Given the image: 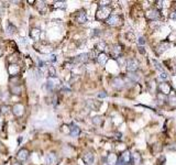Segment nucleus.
Returning <instances> with one entry per match:
<instances>
[{
  "label": "nucleus",
  "mask_w": 176,
  "mask_h": 165,
  "mask_svg": "<svg viewBox=\"0 0 176 165\" xmlns=\"http://www.w3.org/2000/svg\"><path fill=\"white\" fill-rule=\"evenodd\" d=\"M56 155L54 153H49L46 154V156H45V163L46 165H54L56 163Z\"/></svg>",
  "instance_id": "nucleus-16"
},
{
  "label": "nucleus",
  "mask_w": 176,
  "mask_h": 165,
  "mask_svg": "<svg viewBox=\"0 0 176 165\" xmlns=\"http://www.w3.org/2000/svg\"><path fill=\"white\" fill-rule=\"evenodd\" d=\"M121 52H122V47H121L120 44H113L110 49V55L112 58H116L118 60L119 56L121 55Z\"/></svg>",
  "instance_id": "nucleus-5"
},
{
  "label": "nucleus",
  "mask_w": 176,
  "mask_h": 165,
  "mask_svg": "<svg viewBox=\"0 0 176 165\" xmlns=\"http://www.w3.org/2000/svg\"><path fill=\"white\" fill-rule=\"evenodd\" d=\"M12 165H22L21 163H19V162H16V163H13Z\"/></svg>",
  "instance_id": "nucleus-40"
},
{
  "label": "nucleus",
  "mask_w": 176,
  "mask_h": 165,
  "mask_svg": "<svg viewBox=\"0 0 176 165\" xmlns=\"http://www.w3.org/2000/svg\"><path fill=\"white\" fill-rule=\"evenodd\" d=\"M139 43H140V44H144V43H145V41H144V38H142V36H141V38H139Z\"/></svg>",
  "instance_id": "nucleus-38"
},
{
  "label": "nucleus",
  "mask_w": 176,
  "mask_h": 165,
  "mask_svg": "<svg viewBox=\"0 0 176 165\" xmlns=\"http://www.w3.org/2000/svg\"><path fill=\"white\" fill-rule=\"evenodd\" d=\"M2 54H3V51H2V49H1V47H0V57H1V56H2Z\"/></svg>",
  "instance_id": "nucleus-39"
},
{
  "label": "nucleus",
  "mask_w": 176,
  "mask_h": 165,
  "mask_svg": "<svg viewBox=\"0 0 176 165\" xmlns=\"http://www.w3.org/2000/svg\"><path fill=\"white\" fill-rule=\"evenodd\" d=\"M88 60H89V54L88 53H82V54H79L78 56H76L73 62H74V64H85V63H87Z\"/></svg>",
  "instance_id": "nucleus-10"
},
{
  "label": "nucleus",
  "mask_w": 176,
  "mask_h": 165,
  "mask_svg": "<svg viewBox=\"0 0 176 165\" xmlns=\"http://www.w3.org/2000/svg\"><path fill=\"white\" fill-rule=\"evenodd\" d=\"M159 79H161V80H166V79H167V74H166V73H162V74L160 75Z\"/></svg>",
  "instance_id": "nucleus-33"
},
{
  "label": "nucleus",
  "mask_w": 176,
  "mask_h": 165,
  "mask_svg": "<svg viewBox=\"0 0 176 165\" xmlns=\"http://www.w3.org/2000/svg\"><path fill=\"white\" fill-rule=\"evenodd\" d=\"M121 22H122V19L118 14H110L109 18L106 20V23L108 25H111V27H118L121 24Z\"/></svg>",
  "instance_id": "nucleus-3"
},
{
  "label": "nucleus",
  "mask_w": 176,
  "mask_h": 165,
  "mask_svg": "<svg viewBox=\"0 0 176 165\" xmlns=\"http://www.w3.org/2000/svg\"><path fill=\"white\" fill-rule=\"evenodd\" d=\"M170 19H176V11H173V12L170 14Z\"/></svg>",
  "instance_id": "nucleus-37"
},
{
  "label": "nucleus",
  "mask_w": 176,
  "mask_h": 165,
  "mask_svg": "<svg viewBox=\"0 0 176 165\" xmlns=\"http://www.w3.org/2000/svg\"><path fill=\"white\" fill-rule=\"evenodd\" d=\"M159 90L161 94H163V95H168V94L172 91V87H170V84H167V82H162V84H160L159 86Z\"/></svg>",
  "instance_id": "nucleus-12"
},
{
  "label": "nucleus",
  "mask_w": 176,
  "mask_h": 165,
  "mask_svg": "<svg viewBox=\"0 0 176 165\" xmlns=\"http://www.w3.org/2000/svg\"><path fill=\"white\" fill-rule=\"evenodd\" d=\"M94 160H95V157H94V154L91 152H87L82 155V161L85 162L86 165H93Z\"/></svg>",
  "instance_id": "nucleus-15"
},
{
  "label": "nucleus",
  "mask_w": 176,
  "mask_h": 165,
  "mask_svg": "<svg viewBox=\"0 0 176 165\" xmlns=\"http://www.w3.org/2000/svg\"><path fill=\"white\" fill-rule=\"evenodd\" d=\"M8 72H9L11 77H16L20 73V66L18 63H11L10 65L8 66Z\"/></svg>",
  "instance_id": "nucleus-6"
},
{
  "label": "nucleus",
  "mask_w": 176,
  "mask_h": 165,
  "mask_svg": "<svg viewBox=\"0 0 176 165\" xmlns=\"http://www.w3.org/2000/svg\"><path fill=\"white\" fill-rule=\"evenodd\" d=\"M126 38H130V41H134V35H133L131 32L126 33Z\"/></svg>",
  "instance_id": "nucleus-34"
},
{
  "label": "nucleus",
  "mask_w": 176,
  "mask_h": 165,
  "mask_svg": "<svg viewBox=\"0 0 176 165\" xmlns=\"http://www.w3.org/2000/svg\"><path fill=\"white\" fill-rule=\"evenodd\" d=\"M107 162H108V165H116L118 162V156L113 153L109 154L107 157Z\"/></svg>",
  "instance_id": "nucleus-23"
},
{
  "label": "nucleus",
  "mask_w": 176,
  "mask_h": 165,
  "mask_svg": "<svg viewBox=\"0 0 176 165\" xmlns=\"http://www.w3.org/2000/svg\"><path fill=\"white\" fill-rule=\"evenodd\" d=\"M168 101H170V104L173 106V107H175L176 106V95L175 94H173L172 96L168 97Z\"/></svg>",
  "instance_id": "nucleus-29"
},
{
  "label": "nucleus",
  "mask_w": 176,
  "mask_h": 165,
  "mask_svg": "<svg viewBox=\"0 0 176 165\" xmlns=\"http://www.w3.org/2000/svg\"><path fill=\"white\" fill-rule=\"evenodd\" d=\"M93 123L95 124V126H99V124H101V123H102V117H100V116H96V117H94Z\"/></svg>",
  "instance_id": "nucleus-28"
},
{
  "label": "nucleus",
  "mask_w": 176,
  "mask_h": 165,
  "mask_svg": "<svg viewBox=\"0 0 176 165\" xmlns=\"http://www.w3.org/2000/svg\"><path fill=\"white\" fill-rule=\"evenodd\" d=\"M52 7L54 9H62V10H64L66 8V2L65 1H54Z\"/></svg>",
  "instance_id": "nucleus-25"
},
{
  "label": "nucleus",
  "mask_w": 176,
  "mask_h": 165,
  "mask_svg": "<svg viewBox=\"0 0 176 165\" xmlns=\"http://www.w3.org/2000/svg\"><path fill=\"white\" fill-rule=\"evenodd\" d=\"M124 80L121 78V77H115L113 79H112V82H111V85H112V87L116 88V89H121V88H123L124 86Z\"/></svg>",
  "instance_id": "nucleus-11"
},
{
  "label": "nucleus",
  "mask_w": 176,
  "mask_h": 165,
  "mask_svg": "<svg viewBox=\"0 0 176 165\" xmlns=\"http://www.w3.org/2000/svg\"><path fill=\"white\" fill-rule=\"evenodd\" d=\"M145 16H146V19L148 20H152V21H155V20H157L160 19V11L156 9V8H153V9H148L146 12H145Z\"/></svg>",
  "instance_id": "nucleus-4"
},
{
  "label": "nucleus",
  "mask_w": 176,
  "mask_h": 165,
  "mask_svg": "<svg viewBox=\"0 0 176 165\" xmlns=\"http://www.w3.org/2000/svg\"><path fill=\"white\" fill-rule=\"evenodd\" d=\"M22 91V87L20 84H12L11 85V93L14 95H20Z\"/></svg>",
  "instance_id": "nucleus-21"
},
{
  "label": "nucleus",
  "mask_w": 176,
  "mask_h": 165,
  "mask_svg": "<svg viewBox=\"0 0 176 165\" xmlns=\"http://www.w3.org/2000/svg\"><path fill=\"white\" fill-rule=\"evenodd\" d=\"M0 109H1V108H0Z\"/></svg>",
  "instance_id": "nucleus-42"
},
{
  "label": "nucleus",
  "mask_w": 176,
  "mask_h": 165,
  "mask_svg": "<svg viewBox=\"0 0 176 165\" xmlns=\"http://www.w3.org/2000/svg\"><path fill=\"white\" fill-rule=\"evenodd\" d=\"M55 62H56V55H53V54L49 55V57H47V63L52 64V63H55Z\"/></svg>",
  "instance_id": "nucleus-30"
},
{
  "label": "nucleus",
  "mask_w": 176,
  "mask_h": 165,
  "mask_svg": "<svg viewBox=\"0 0 176 165\" xmlns=\"http://www.w3.org/2000/svg\"><path fill=\"white\" fill-rule=\"evenodd\" d=\"M111 13V8H109L108 6H104V7H99V9L96 12V19L99 21H102V20H107L110 16Z\"/></svg>",
  "instance_id": "nucleus-1"
},
{
  "label": "nucleus",
  "mask_w": 176,
  "mask_h": 165,
  "mask_svg": "<svg viewBox=\"0 0 176 165\" xmlns=\"http://www.w3.org/2000/svg\"><path fill=\"white\" fill-rule=\"evenodd\" d=\"M126 69L129 72H135L139 68V62L135 58H130L126 60Z\"/></svg>",
  "instance_id": "nucleus-8"
},
{
  "label": "nucleus",
  "mask_w": 176,
  "mask_h": 165,
  "mask_svg": "<svg viewBox=\"0 0 176 165\" xmlns=\"http://www.w3.org/2000/svg\"><path fill=\"white\" fill-rule=\"evenodd\" d=\"M98 97L99 98H104V97H107V94L104 91H101L100 94H98Z\"/></svg>",
  "instance_id": "nucleus-36"
},
{
  "label": "nucleus",
  "mask_w": 176,
  "mask_h": 165,
  "mask_svg": "<svg viewBox=\"0 0 176 165\" xmlns=\"http://www.w3.org/2000/svg\"><path fill=\"white\" fill-rule=\"evenodd\" d=\"M38 9L40 11V13L41 14H45L46 13V11H47V5L44 2V1H38Z\"/></svg>",
  "instance_id": "nucleus-22"
},
{
  "label": "nucleus",
  "mask_w": 176,
  "mask_h": 165,
  "mask_svg": "<svg viewBox=\"0 0 176 165\" xmlns=\"http://www.w3.org/2000/svg\"><path fill=\"white\" fill-rule=\"evenodd\" d=\"M28 157H29V151H28L27 148H21L18 154H16V159L19 160L20 162H24V161H27Z\"/></svg>",
  "instance_id": "nucleus-13"
},
{
  "label": "nucleus",
  "mask_w": 176,
  "mask_h": 165,
  "mask_svg": "<svg viewBox=\"0 0 176 165\" xmlns=\"http://www.w3.org/2000/svg\"><path fill=\"white\" fill-rule=\"evenodd\" d=\"M46 73H47V75H49L50 78H53L55 77L56 75V71H55V67L52 64H49L47 67H46Z\"/></svg>",
  "instance_id": "nucleus-24"
},
{
  "label": "nucleus",
  "mask_w": 176,
  "mask_h": 165,
  "mask_svg": "<svg viewBox=\"0 0 176 165\" xmlns=\"http://www.w3.org/2000/svg\"><path fill=\"white\" fill-rule=\"evenodd\" d=\"M34 49L36 50L38 52H40V53H42V54H50V53L52 52V50H53L50 44H46L45 42L35 44V45H34Z\"/></svg>",
  "instance_id": "nucleus-2"
},
{
  "label": "nucleus",
  "mask_w": 176,
  "mask_h": 165,
  "mask_svg": "<svg viewBox=\"0 0 176 165\" xmlns=\"http://www.w3.org/2000/svg\"><path fill=\"white\" fill-rule=\"evenodd\" d=\"M41 30L38 29V28H33L31 29V31H30V38H32L33 41H38L40 38H41Z\"/></svg>",
  "instance_id": "nucleus-14"
},
{
  "label": "nucleus",
  "mask_w": 176,
  "mask_h": 165,
  "mask_svg": "<svg viewBox=\"0 0 176 165\" xmlns=\"http://www.w3.org/2000/svg\"><path fill=\"white\" fill-rule=\"evenodd\" d=\"M96 60H97V62H98L100 65L104 66V64L107 63V60H108V55L106 54V53H99Z\"/></svg>",
  "instance_id": "nucleus-19"
},
{
  "label": "nucleus",
  "mask_w": 176,
  "mask_h": 165,
  "mask_svg": "<svg viewBox=\"0 0 176 165\" xmlns=\"http://www.w3.org/2000/svg\"><path fill=\"white\" fill-rule=\"evenodd\" d=\"M16 32V28L14 27L12 23H8V25H7V33L12 35V34H14Z\"/></svg>",
  "instance_id": "nucleus-26"
},
{
  "label": "nucleus",
  "mask_w": 176,
  "mask_h": 165,
  "mask_svg": "<svg viewBox=\"0 0 176 165\" xmlns=\"http://www.w3.org/2000/svg\"><path fill=\"white\" fill-rule=\"evenodd\" d=\"M141 161H142V159H141V155H140V153H134L132 154V162H134L135 164H140L141 163Z\"/></svg>",
  "instance_id": "nucleus-27"
},
{
  "label": "nucleus",
  "mask_w": 176,
  "mask_h": 165,
  "mask_svg": "<svg viewBox=\"0 0 176 165\" xmlns=\"http://www.w3.org/2000/svg\"><path fill=\"white\" fill-rule=\"evenodd\" d=\"M162 1H156V9L159 10V9H162Z\"/></svg>",
  "instance_id": "nucleus-35"
},
{
  "label": "nucleus",
  "mask_w": 176,
  "mask_h": 165,
  "mask_svg": "<svg viewBox=\"0 0 176 165\" xmlns=\"http://www.w3.org/2000/svg\"><path fill=\"white\" fill-rule=\"evenodd\" d=\"M75 20L79 24H85L87 22V14L85 10H79L75 16Z\"/></svg>",
  "instance_id": "nucleus-7"
},
{
  "label": "nucleus",
  "mask_w": 176,
  "mask_h": 165,
  "mask_svg": "<svg viewBox=\"0 0 176 165\" xmlns=\"http://www.w3.org/2000/svg\"><path fill=\"white\" fill-rule=\"evenodd\" d=\"M12 113L16 117H21L24 113V107L22 104H16L12 106Z\"/></svg>",
  "instance_id": "nucleus-9"
},
{
  "label": "nucleus",
  "mask_w": 176,
  "mask_h": 165,
  "mask_svg": "<svg viewBox=\"0 0 176 165\" xmlns=\"http://www.w3.org/2000/svg\"><path fill=\"white\" fill-rule=\"evenodd\" d=\"M153 62H154V65L156 66V68H157L159 71H161L162 73H163V67L161 66V64H160L159 62H157V60H153Z\"/></svg>",
  "instance_id": "nucleus-31"
},
{
  "label": "nucleus",
  "mask_w": 176,
  "mask_h": 165,
  "mask_svg": "<svg viewBox=\"0 0 176 165\" xmlns=\"http://www.w3.org/2000/svg\"><path fill=\"white\" fill-rule=\"evenodd\" d=\"M79 133H80V129L76 126V124H74V123H72L71 126H69V134H71L72 137H78L79 135Z\"/></svg>",
  "instance_id": "nucleus-18"
},
{
  "label": "nucleus",
  "mask_w": 176,
  "mask_h": 165,
  "mask_svg": "<svg viewBox=\"0 0 176 165\" xmlns=\"http://www.w3.org/2000/svg\"><path fill=\"white\" fill-rule=\"evenodd\" d=\"M1 128H2V122H0V130H1Z\"/></svg>",
  "instance_id": "nucleus-41"
},
{
  "label": "nucleus",
  "mask_w": 176,
  "mask_h": 165,
  "mask_svg": "<svg viewBox=\"0 0 176 165\" xmlns=\"http://www.w3.org/2000/svg\"><path fill=\"white\" fill-rule=\"evenodd\" d=\"M9 109H10V107L9 106H2V108H1V111L3 112V113H8L9 112Z\"/></svg>",
  "instance_id": "nucleus-32"
},
{
  "label": "nucleus",
  "mask_w": 176,
  "mask_h": 165,
  "mask_svg": "<svg viewBox=\"0 0 176 165\" xmlns=\"http://www.w3.org/2000/svg\"><path fill=\"white\" fill-rule=\"evenodd\" d=\"M168 46H170V43L167 42V41H165V42H161V43L156 46V52L159 53V54H161V53H163L164 51H166V50L168 49Z\"/></svg>",
  "instance_id": "nucleus-17"
},
{
  "label": "nucleus",
  "mask_w": 176,
  "mask_h": 165,
  "mask_svg": "<svg viewBox=\"0 0 176 165\" xmlns=\"http://www.w3.org/2000/svg\"><path fill=\"white\" fill-rule=\"evenodd\" d=\"M106 49H107V43L104 42V41L98 42V43L96 44V46H95V51H96V52H99V53H104Z\"/></svg>",
  "instance_id": "nucleus-20"
}]
</instances>
